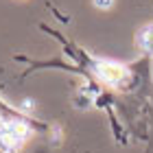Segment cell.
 <instances>
[{
  "label": "cell",
  "instance_id": "1",
  "mask_svg": "<svg viewBox=\"0 0 153 153\" xmlns=\"http://www.w3.org/2000/svg\"><path fill=\"white\" fill-rule=\"evenodd\" d=\"M136 44H138V48H140L144 55L153 57V24H147V26H142V29L138 31Z\"/></svg>",
  "mask_w": 153,
  "mask_h": 153
}]
</instances>
